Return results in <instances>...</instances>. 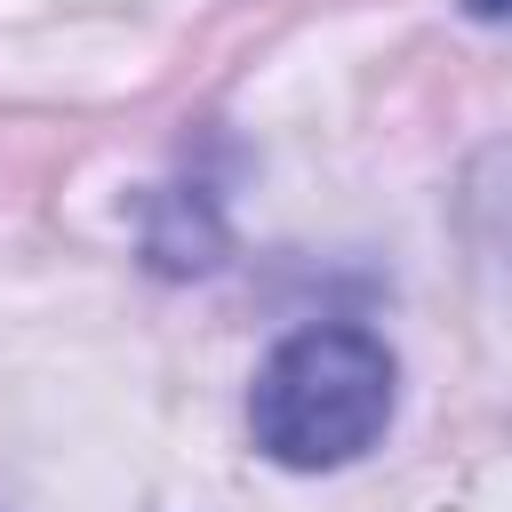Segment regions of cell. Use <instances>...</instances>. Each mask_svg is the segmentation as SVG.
Instances as JSON below:
<instances>
[{"label": "cell", "instance_id": "obj_2", "mask_svg": "<svg viewBox=\"0 0 512 512\" xmlns=\"http://www.w3.org/2000/svg\"><path fill=\"white\" fill-rule=\"evenodd\" d=\"M472 24H512V0H464Z\"/></svg>", "mask_w": 512, "mask_h": 512}, {"label": "cell", "instance_id": "obj_1", "mask_svg": "<svg viewBox=\"0 0 512 512\" xmlns=\"http://www.w3.org/2000/svg\"><path fill=\"white\" fill-rule=\"evenodd\" d=\"M392 400H400V368H392L384 336H368L352 320H320V328H296L288 344H272V360L256 368L248 432L280 472H336L384 440Z\"/></svg>", "mask_w": 512, "mask_h": 512}]
</instances>
